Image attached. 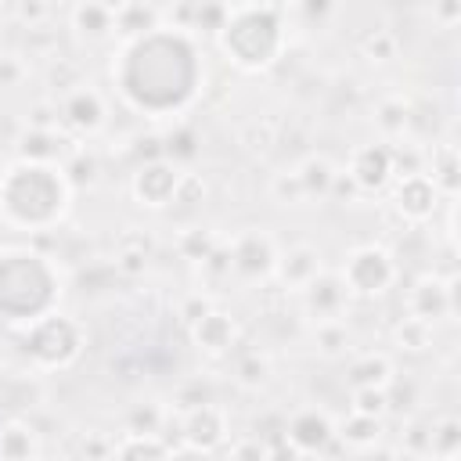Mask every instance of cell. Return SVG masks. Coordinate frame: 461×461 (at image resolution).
Segmentation results:
<instances>
[{
  "mask_svg": "<svg viewBox=\"0 0 461 461\" xmlns=\"http://www.w3.org/2000/svg\"><path fill=\"white\" fill-rule=\"evenodd\" d=\"M429 180H432L447 198L457 194V148H454V144H439V148L432 151V173H429Z\"/></svg>",
  "mask_w": 461,
  "mask_h": 461,
  "instance_id": "26",
  "label": "cell"
},
{
  "mask_svg": "<svg viewBox=\"0 0 461 461\" xmlns=\"http://www.w3.org/2000/svg\"><path fill=\"white\" fill-rule=\"evenodd\" d=\"M58 122L61 126H68L72 133H97L101 126H104V97L94 90V86H86V83H79V86H72V90H65L61 94V104H58Z\"/></svg>",
  "mask_w": 461,
  "mask_h": 461,
  "instance_id": "10",
  "label": "cell"
},
{
  "mask_svg": "<svg viewBox=\"0 0 461 461\" xmlns=\"http://www.w3.org/2000/svg\"><path fill=\"white\" fill-rule=\"evenodd\" d=\"M61 155V140H58V130H40V126H29L22 133V148H18V158H36V162H58Z\"/></svg>",
  "mask_w": 461,
  "mask_h": 461,
  "instance_id": "24",
  "label": "cell"
},
{
  "mask_svg": "<svg viewBox=\"0 0 461 461\" xmlns=\"http://www.w3.org/2000/svg\"><path fill=\"white\" fill-rule=\"evenodd\" d=\"M202 198H205V180H202L198 173H180L173 205H198Z\"/></svg>",
  "mask_w": 461,
  "mask_h": 461,
  "instance_id": "36",
  "label": "cell"
},
{
  "mask_svg": "<svg viewBox=\"0 0 461 461\" xmlns=\"http://www.w3.org/2000/svg\"><path fill=\"white\" fill-rule=\"evenodd\" d=\"M346 378H349L353 389H357V385H378V389H389L396 375H393V360H389L385 353H364V357H357V360L349 364Z\"/></svg>",
  "mask_w": 461,
  "mask_h": 461,
  "instance_id": "19",
  "label": "cell"
},
{
  "mask_svg": "<svg viewBox=\"0 0 461 461\" xmlns=\"http://www.w3.org/2000/svg\"><path fill=\"white\" fill-rule=\"evenodd\" d=\"M436 202H439V187L429 180L425 169H418V173H403V176L396 180L393 205L400 209L403 220H411V223L429 220V216L436 212Z\"/></svg>",
  "mask_w": 461,
  "mask_h": 461,
  "instance_id": "12",
  "label": "cell"
},
{
  "mask_svg": "<svg viewBox=\"0 0 461 461\" xmlns=\"http://www.w3.org/2000/svg\"><path fill=\"white\" fill-rule=\"evenodd\" d=\"M281 432L288 436V443H292L299 454H321V450H328L331 439H335V425H331V418H328L324 411H317V407H303V411H295V414L285 421Z\"/></svg>",
  "mask_w": 461,
  "mask_h": 461,
  "instance_id": "13",
  "label": "cell"
},
{
  "mask_svg": "<svg viewBox=\"0 0 461 461\" xmlns=\"http://www.w3.org/2000/svg\"><path fill=\"white\" fill-rule=\"evenodd\" d=\"M346 176L357 184V191L364 194H378L385 191V184L396 176L393 169V151L385 144H360L353 148L349 155V166H346Z\"/></svg>",
  "mask_w": 461,
  "mask_h": 461,
  "instance_id": "11",
  "label": "cell"
},
{
  "mask_svg": "<svg viewBox=\"0 0 461 461\" xmlns=\"http://www.w3.org/2000/svg\"><path fill=\"white\" fill-rule=\"evenodd\" d=\"M191 339H194V346H198L202 353L223 357V353H230V346H234V339H238V324H234L230 313H223V310L212 306L209 313H202V317L191 324Z\"/></svg>",
  "mask_w": 461,
  "mask_h": 461,
  "instance_id": "16",
  "label": "cell"
},
{
  "mask_svg": "<svg viewBox=\"0 0 461 461\" xmlns=\"http://www.w3.org/2000/svg\"><path fill=\"white\" fill-rule=\"evenodd\" d=\"M22 79H25V65H22V58L4 54V58H0V86H18Z\"/></svg>",
  "mask_w": 461,
  "mask_h": 461,
  "instance_id": "42",
  "label": "cell"
},
{
  "mask_svg": "<svg viewBox=\"0 0 461 461\" xmlns=\"http://www.w3.org/2000/svg\"><path fill=\"white\" fill-rule=\"evenodd\" d=\"M176 180H180L176 162H169L166 155L144 158L130 176V194H133V202H140L148 209H166V205H173Z\"/></svg>",
  "mask_w": 461,
  "mask_h": 461,
  "instance_id": "7",
  "label": "cell"
},
{
  "mask_svg": "<svg viewBox=\"0 0 461 461\" xmlns=\"http://www.w3.org/2000/svg\"><path fill=\"white\" fill-rule=\"evenodd\" d=\"M176 249H180V256H184V259L202 263V259L216 249V238H212V230H205V227H191V230H184V234H180Z\"/></svg>",
  "mask_w": 461,
  "mask_h": 461,
  "instance_id": "32",
  "label": "cell"
},
{
  "mask_svg": "<svg viewBox=\"0 0 461 461\" xmlns=\"http://www.w3.org/2000/svg\"><path fill=\"white\" fill-rule=\"evenodd\" d=\"M339 277H342V285H346L349 295L375 299V295H382V292L393 288V281H396V259L382 245H357L346 256Z\"/></svg>",
  "mask_w": 461,
  "mask_h": 461,
  "instance_id": "6",
  "label": "cell"
},
{
  "mask_svg": "<svg viewBox=\"0 0 461 461\" xmlns=\"http://www.w3.org/2000/svg\"><path fill=\"white\" fill-rule=\"evenodd\" d=\"M4 169H7V166H4V158H0V176H4Z\"/></svg>",
  "mask_w": 461,
  "mask_h": 461,
  "instance_id": "49",
  "label": "cell"
},
{
  "mask_svg": "<svg viewBox=\"0 0 461 461\" xmlns=\"http://www.w3.org/2000/svg\"><path fill=\"white\" fill-rule=\"evenodd\" d=\"M364 54H367L371 61H389V58H396V36L385 32V29H375V32L364 40Z\"/></svg>",
  "mask_w": 461,
  "mask_h": 461,
  "instance_id": "37",
  "label": "cell"
},
{
  "mask_svg": "<svg viewBox=\"0 0 461 461\" xmlns=\"http://www.w3.org/2000/svg\"><path fill=\"white\" fill-rule=\"evenodd\" d=\"M270 194H274L281 205H295V202L306 198V194H303V184H299L295 173H277V176L270 180Z\"/></svg>",
  "mask_w": 461,
  "mask_h": 461,
  "instance_id": "35",
  "label": "cell"
},
{
  "mask_svg": "<svg viewBox=\"0 0 461 461\" xmlns=\"http://www.w3.org/2000/svg\"><path fill=\"white\" fill-rule=\"evenodd\" d=\"M295 176H299L306 198H328V187H331V180H335V169H331V162H328L324 155H310V158L295 169Z\"/></svg>",
  "mask_w": 461,
  "mask_h": 461,
  "instance_id": "22",
  "label": "cell"
},
{
  "mask_svg": "<svg viewBox=\"0 0 461 461\" xmlns=\"http://www.w3.org/2000/svg\"><path fill=\"white\" fill-rule=\"evenodd\" d=\"M407 310L414 317H425V321H436V317L454 313V281H443L436 274L418 277L414 288L407 292Z\"/></svg>",
  "mask_w": 461,
  "mask_h": 461,
  "instance_id": "15",
  "label": "cell"
},
{
  "mask_svg": "<svg viewBox=\"0 0 461 461\" xmlns=\"http://www.w3.org/2000/svg\"><path fill=\"white\" fill-rule=\"evenodd\" d=\"M61 303V270L58 263L29 245L0 249V321L25 328L36 317L58 310Z\"/></svg>",
  "mask_w": 461,
  "mask_h": 461,
  "instance_id": "3",
  "label": "cell"
},
{
  "mask_svg": "<svg viewBox=\"0 0 461 461\" xmlns=\"http://www.w3.org/2000/svg\"><path fill=\"white\" fill-rule=\"evenodd\" d=\"M72 25L86 40H104L108 32H115V11H108L101 0H79L72 7Z\"/></svg>",
  "mask_w": 461,
  "mask_h": 461,
  "instance_id": "18",
  "label": "cell"
},
{
  "mask_svg": "<svg viewBox=\"0 0 461 461\" xmlns=\"http://www.w3.org/2000/svg\"><path fill=\"white\" fill-rule=\"evenodd\" d=\"M122 270H130V274H137V270H144V252H122L119 259H115Z\"/></svg>",
  "mask_w": 461,
  "mask_h": 461,
  "instance_id": "45",
  "label": "cell"
},
{
  "mask_svg": "<svg viewBox=\"0 0 461 461\" xmlns=\"http://www.w3.org/2000/svg\"><path fill=\"white\" fill-rule=\"evenodd\" d=\"M43 11H47V7H43L40 0H29V4H22V18H32V22H40V18H43Z\"/></svg>",
  "mask_w": 461,
  "mask_h": 461,
  "instance_id": "47",
  "label": "cell"
},
{
  "mask_svg": "<svg viewBox=\"0 0 461 461\" xmlns=\"http://www.w3.org/2000/svg\"><path fill=\"white\" fill-rule=\"evenodd\" d=\"M72 202V180L61 162L18 158L0 176V220L14 230H54Z\"/></svg>",
  "mask_w": 461,
  "mask_h": 461,
  "instance_id": "2",
  "label": "cell"
},
{
  "mask_svg": "<svg viewBox=\"0 0 461 461\" xmlns=\"http://www.w3.org/2000/svg\"><path fill=\"white\" fill-rule=\"evenodd\" d=\"M335 436H339L346 447H371V443L382 436V418L353 411V414L335 429Z\"/></svg>",
  "mask_w": 461,
  "mask_h": 461,
  "instance_id": "25",
  "label": "cell"
},
{
  "mask_svg": "<svg viewBox=\"0 0 461 461\" xmlns=\"http://www.w3.org/2000/svg\"><path fill=\"white\" fill-rule=\"evenodd\" d=\"M86 349V328L68 313H43L22 328V353L36 371H65Z\"/></svg>",
  "mask_w": 461,
  "mask_h": 461,
  "instance_id": "5",
  "label": "cell"
},
{
  "mask_svg": "<svg viewBox=\"0 0 461 461\" xmlns=\"http://www.w3.org/2000/svg\"><path fill=\"white\" fill-rule=\"evenodd\" d=\"M227 259H230V270L249 277V281H259L267 274H274V263H277V249L270 241V234L263 230H241L230 245H227Z\"/></svg>",
  "mask_w": 461,
  "mask_h": 461,
  "instance_id": "9",
  "label": "cell"
},
{
  "mask_svg": "<svg viewBox=\"0 0 461 461\" xmlns=\"http://www.w3.org/2000/svg\"><path fill=\"white\" fill-rule=\"evenodd\" d=\"M112 83L133 112L148 119H169L198 97L205 83V61L187 29L155 25L133 40H122L112 61Z\"/></svg>",
  "mask_w": 461,
  "mask_h": 461,
  "instance_id": "1",
  "label": "cell"
},
{
  "mask_svg": "<svg viewBox=\"0 0 461 461\" xmlns=\"http://www.w3.org/2000/svg\"><path fill=\"white\" fill-rule=\"evenodd\" d=\"M40 454V443H36V429L22 418H11L4 429H0V457H11V461H22V457H32Z\"/></svg>",
  "mask_w": 461,
  "mask_h": 461,
  "instance_id": "20",
  "label": "cell"
},
{
  "mask_svg": "<svg viewBox=\"0 0 461 461\" xmlns=\"http://www.w3.org/2000/svg\"><path fill=\"white\" fill-rule=\"evenodd\" d=\"M299 7H303V14L310 22H324L335 11V0H299Z\"/></svg>",
  "mask_w": 461,
  "mask_h": 461,
  "instance_id": "44",
  "label": "cell"
},
{
  "mask_svg": "<svg viewBox=\"0 0 461 461\" xmlns=\"http://www.w3.org/2000/svg\"><path fill=\"white\" fill-rule=\"evenodd\" d=\"M393 339H396L400 349H407V353H421V349L432 346V321L407 313V317L393 328Z\"/></svg>",
  "mask_w": 461,
  "mask_h": 461,
  "instance_id": "27",
  "label": "cell"
},
{
  "mask_svg": "<svg viewBox=\"0 0 461 461\" xmlns=\"http://www.w3.org/2000/svg\"><path fill=\"white\" fill-rule=\"evenodd\" d=\"M166 421V411L155 403H133L126 414V429L130 432H158V425Z\"/></svg>",
  "mask_w": 461,
  "mask_h": 461,
  "instance_id": "34",
  "label": "cell"
},
{
  "mask_svg": "<svg viewBox=\"0 0 461 461\" xmlns=\"http://www.w3.org/2000/svg\"><path fill=\"white\" fill-rule=\"evenodd\" d=\"M180 439H184V450L212 454L227 439V414H223V407H216L212 400H205L198 407H187L184 418H180Z\"/></svg>",
  "mask_w": 461,
  "mask_h": 461,
  "instance_id": "8",
  "label": "cell"
},
{
  "mask_svg": "<svg viewBox=\"0 0 461 461\" xmlns=\"http://www.w3.org/2000/svg\"><path fill=\"white\" fill-rule=\"evenodd\" d=\"M209 310H212V303H209V299H202V295H191V299L180 306V317H184V324L191 328V324H194L202 313H209Z\"/></svg>",
  "mask_w": 461,
  "mask_h": 461,
  "instance_id": "43",
  "label": "cell"
},
{
  "mask_svg": "<svg viewBox=\"0 0 461 461\" xmlns=\"http://www.w3.org/2000/svg\"><path fill=\"white\" fill-rule=\"evenodd\" d=\"M299 292H303V306H306V313H310L313 321H331V317H339L342 306H346V299H349L342 277H339V274H324V270H321L317 277H310Z\"/></svg>",
  "mask_w": 461,
  "mask_h": 461,
  "instance_id": "14",
  "label": "cell"
},
{
  "mask_svg": "<svg viewBox=\"0 0 461 461\" xmlns=\"http://www.w3.org/2000/svg\"><path fill=\"white\" fill-rule=\"evenodd\" d=\"M155 25H158V11H155V7H148V4L130 0L126 7H119V11H115V32H119L122 40H133V36H140V32L155 29Z\"/></svg>",
  "mask_w": 461,
  "mask_h": 461,
  "instance_id": "23",
  "label": "cell"
},
{
  "mask_svg": "<svg viewBox=\"0 0 461 461\" xmlns=\"http://www.w3.org/2000/svg\"><path fill=\"white\" fill-rule=\"evenodd\" d=\"M112 454L115 457H166V454H173V443H166L162 432H130L126 429V436L119 443H112Z\"/></svg>",
  "mask_w": 461,
  "mask_h": 461,
  "instance_id": "21",
  "label": "cell"
},
{
  "mask_svg": "<svg viewBox=\"0 0 461 461\" xmlns=\"http://www.w3.org/2000/svg\"><path fill=\"white\" fill-rule=\"evenodd\" d=\"M378 126L389 130V133H400V130L407 126V108H403V101H385V104L378 108Z\"/></svg>",
  "mask_w": 461,
  "mask_h": 461,
  "instance_id": "38",
  "label": "cell"
},
{
  "mask_svg": "<svg viewBox=\"0 0 461 461\" xmlns=\"http://www.w3.org/2000/svg\"><path fill=\"white\" fill-rule=\"evenodd\" d=\"M274 270H277V277H281L288 288H303L310 277L321 274V252H317L313 245H292L288 252L277 256Z\"/></svg>",
  "mask_w": 461,
  "mask_h": 461,
  "instance_id": "17",
  "label": "cell"
},
{
  "mask_svg": "<svg viewBox=\"0 0 461 461\" xmlns=\"http://www.w3.org/2000/svg\"><path fill=\"white\" fill-rule=\"evenodd\" d=\"M65 173H68V180H72V184H83V180L90 184V180H94V173H97V162H94V158H86L83 151H76V158H72V166H65Z\"/></svg>",
  "mask_w": 461,
  "mask_h": 461,
  "instance_id": "41",
  "label": "cell"
},
{
  "mask_svg": "<svg viewBox=\"0 0 461 461\" xmlns=\"http://www.w3.org/2000/svg\"><path fill=\"white\" fill-rule=\"evenodd\" d=\"M313 342H317V349H321L324 357H339V353L346 349V342H349V331H346V324H342L339 317H331V321H317Z\"/></svg>",
  "mask_w": 461,
  "mask_h": 461,
  "instance_id": "31",
  "label": "cell"
},
{
  "mask_svg": "<svg viewBox=\"0 0 461 461\" xmlns=\"http://www.w3.org/2000/svg\"><path fill=\"white\" fill-rule=\"evenodd\" d=\"M457 450H461V421L457 418H443L439 425L429 429V454L457 457Z\"/></svg>",
  "mask_w": 461,
  "mask_h": 461,
  "instance_id": "28",
  "label": "cell"
},
{
  "mask_svg": "<svg viewBox=\"0 0 461 461\" xmlns=\"http://www.w3.org/2000/svg\"><path fill=\"white\" fill-rule=\"evenodd\" d=\"M227 454H234V457H245V454H256V457H267V454H270V447H263V443H238V447H230Z\"/></svg>",
  "mask_w": 461,
  "mask_h": 461,
  "instance_id": "46",
  "label": "cell"
},
{
  "mask_svg": "<svg viewBox=\"0 0 461 461\" xmlns=\"http://www.w3.org/2000/svg\"><path fill=\"white\" fill-rule=\"evenodd\" d=\"M101 4H104V7H108V11H119V7H126V4H130V0H101Z\"/></svg>",
  "mask_w": 461,
  "mask_h": 461,
  "instance_id": "48",
  "label": "cell"
},
{
  "mask_svg": "<svg viewBox=\"0 0 461 461\" xmlns=\"http://www.w3.org/2000/svg\"><path fill=\"white\" fill-rule=\"evenodd\" d=\"M198 133L191 130V126H173V133L162 140V155L169 158V162H191L194 155H198Z\"/></svg>",
  "mask_w": 461,
  "mask_h": 461,
  "instance_id": "29",
  "label": "cell"
},
{
  "mask_svg": "<svg viewBox=\"0 0 461 461\" xmlns=\"http://www.w3.org/2000/svg\"><path fill=\"white\" fill-rule=\"evenodd\" d=\"M220 50L227 54L230 65L241 72H263L270 68L281 50H285V22L281 11L270 4H245L227 11L220 32H216Z\"/></svg>",
  "mask_w": 461,
  "mask_h": 461,
  "instance_id": "4",
  "label": "cell"
},
{
  "mask_svg": "<svg viewBox=\"0 0 461 461\" xmlns=\"http://www.w3.org/2000/svg\"><path fill=\"white\" fill-rule=\"evenodd\" d=\"M223 18H227V7H223V4H205V7H198V11H194L191 29H209V32H220Z\"/></svg>",
  "mask_w": 461,
  "mask_h": 461,
  "instance_id": "39",
  "label": "cell"
},
{
  "mask_svg": "<svg viewBox=\"0 0 461 461\" xmlns=\"http://www.w3.org/2000/svg\"><path fill=\"white\" fill-rule=\"evenodd\" d=\"M432 18L443 29H454L461 22V0H432Z\"/></svg>",
  "mask_w": 461,
  "mask_h": 461,
  "instance_id": "40",
  "label": "cell"
},
{
  "mask_svg": "<svg viewBox=\"0 0 461 461\" xmlns=\"http://www.w3.org/2000/svg\"><path fill=\"white\" fill-rule=\"evenodd\" d=\"M270 378V360L263 357V353H245L238 364H234V382L238 385H245V389H259L263 382Z\"/></svg>",
  "mask_w": 461,
  "mask_h": 461,
  "instance_id": "30",
  "label": "cell"
},
{
  "mask_svg": "<svg viewBox=\"0 0 461 461\" xmlns=\"http://www.w3.org/2000/svg\"><path fill=\"white\" fill-rule=\"evenodd\" d=\"M353 411L360 414H375V418H385L389 411V389H378V385H357L353 396H349Z\"/></svg>",
  "mask_w": 461,
  "mask_h": 461,
  "instance_id": "33",
  "label": "cell"
}]
</instances>
